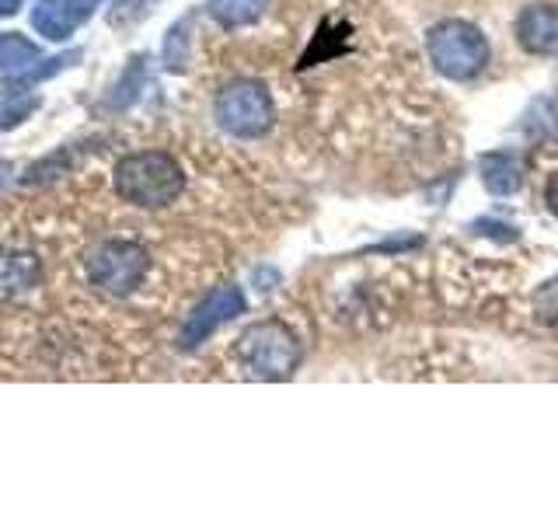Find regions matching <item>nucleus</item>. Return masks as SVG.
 Segmentation results:
<instances>
[{"mask_svg": "<svg viewBox=\"0 0 558 523\" xmlns=\"http://www.w3.org/2000/svg\"><path fill=\"white\" fill-rule=\"evenodd\" d=\"M116 192L122 203L144 206V209H161L174 203L185 188V174L171 154L165 150H140L122 157L116 165Z\"/></svg>", "mask_w": 558, "mask_h": 523, "instance_id": "1", "label": "nucleus"}, {"mask_svg": "<svg viewBox=\"0 0 558 523\" xmlns=\"http://www.w3.org/2000/svg\"><path fill=\"white\" fill-rule=\"evenodd\" d=\"M234 356L241 370L258 380H283L296 370L301 363V342L283 321H258L252 325L234 345Z\"/></svg>", "mask_w": 558, "mask_h": 523, "instance_id": "2", "label": "nucleus"}, {"mask_svg": "<svg viewBox=\"0 0 558 523\" xmlns=\"http://www.w3.org/2000/svg\"><path fill=\"white\" fill-rule=\"evenodd\" d=\"M426 49L429 63L450 81H471L488 63V42L482 28L461 22V17H447V22L433 25L426 35Z\"/></svg>", "mask_w": 558, "mask_h": 523, "instance_id": "3", "label": "nucleus"}, {"mask_svg": "<svg viewBox=\"0 0 558 523\" xmlns=\"http://www.w3.org/2000/svg\"><path fill=\"white\" fill-rule=\"evenodd\" d=\"M214 112H217V122L231 136L255 139V136L272 130L276 105H272V95L266 92V84H258V81H231L227 87H220Z\"/></svg>", "mask_w": 558, "mask_h": 523, "instance_id": "4", "label": "nucleus"}, {"mask_svg": "<svg viewBox=\"0 0 558 523\" xmlns=\"http://www.w3.org/2000/svg\"><path fill=\"white\" fill-rule=\"evenodd\" d=\"M150 255L136 241H105L87 258V279L105 296H130L144 283Z\"/></svg>", "mask_w": 558, "mask_h": 523, "instance_id": "5", "label": "nucleus"}, {"mask_svg": "<svg viewBox=\"0 0 558 523\" xmlns=\"http://www.w3.org/2000/svg\"><path fill=\"white\" fill-rule=\"evenodd\" d=\"M238 314H244V293L238 290V287H217V290H209L206 296H203V304L196 307L185 318V325H182V331H179V342L185 345V349H196L199 342H206L214 331L220 328V325H227V321H234Z\"/></svg>", "mask_w": 558, "mask_h": 523, "instance_id": "6", "label": "nucleus"}, {"mask_svg": "<svg viewBox=\"0 0 558 523\" xmlns=\"http://www.w3.org/2000/svg\"><path fill=\"white\" fill-rule=\"evenodd\" d=\"M517 42L534 57L558 52V8L555 4H527L517 14Z\"/></svg>", "mask_w": 558, "mask_h": 523, "instance_id": "7", "label": "nucleus"}, {"mask_svg": "<svg viewBox=\"0 0 558 523\" xmlns=\"http://www.w3.org/2000/svg\"><path fill=\"white\" fill-rule=\"evenodd\" d=\"M84 22L87 17L74 0H35L32 8V28L49 42H66L74 28Z\"/></svg>", "mask_w": 558, "mask_h": 523, "instance_id": "8", "label": "nucleus"}, {"mask_svg": "<svg viewBox=\"0 0 558 523\" xmlns=\"http://www.w3.org/2000/svg\"><path fill=\"white\" fill-rule=\"evenodd\" d=\"M39 258L32 252H0V301H17L39 283Z\"/></svg>", "mask_w": 558, "mask_h": 523, "instance_id": "9", "label": "nucleus"}, {"mask_svg": "<svg viewBox=\"0 0 558 523\" xmlns=\"http://www.w3.org/2000/svg\"><path fill=\"white\" fill-rule=\"evenodd\" d=\"M478 171H482V185L493 192V196H513L520 188V161L517 154L510 150H488L482 154L478 161Z\"/></svg>", "mask_w": 558, "mask_h": 523, "instance_id": "10", "label": "nucleus"}, {"mask_svg": "<svg viewBox=\"0 0 558 523\" xmlns=\"http://www.w3.org/2000/svg\"><path fill=\"white\" fill-rule=\"evenodd\" d=\"M43 63V52L17 32H0V74L8 81H22Z\"/></svg>", "mask_w": 558, "mask_h": 523, "instance_id": "11", "label": "nucleus"}, {"mask_svg": "<svg viewBox=\"0 0 558 523\" xmlns=\"http://www.w3.org/2000/svg\"><path fill=\"white\" fill-rule=\"evenodd\" d=\"M269 0H206V14L223 28H241L262 17Z\"/></svg>", "mask_w": 558, "mask_h": 523, "instance_id": "12", "label": "nucleus"}, {"mask_svg": "<svg viewBox=\"0 0 558 523\" xmlns=\"http://www.w3.org/2000/svg\"><path fill=\"white\" fill-rule=\"evenodd\" d=\"M39 109V98H28V95H11V98H0V133H8Z\"/></svg>", "mask_w": 558, "mask_h": 523, "instance_id": "13", "label": "nucleus"}, {"mask_svg": "<svg viewBox=\"0 0 558 523\" xmlns=\"http://www.w3.org/2000/svg\"><path fill=\"white\" fill-rule=\"evenodd\" d=\"M140 84H144V57H133L126 74H122V81L116 84V95L109 98V105H116V109H126V105L136 98Z\"/></svg>", "mask_w": 558, "mask_h": 523, "instance_id": "14", "label": "nucleus"}, {"mask_svg": "<svg viewBox=\"0 0 558 523\" xmlns=\"http://www.w3.org/2000/svg\"><path fill=\"white\" fill-rule=\"evenodd\" d=\"M545 203H548V209L558 217V171L548 179V185H545Z\"/></svg>", "mask_w": 558, "mask_h": 523, "instance_id": "15", "label": "nucleus"}, {"mask_svg": "<svg viewBox=\"0 0 558 523\" xmlns=\"http://www.w3.org/2000/svg\"><path fill=\"white\" fill-rule=\"evenodd\" d=\"M25 0H0V17H11V14H17V8H22Z\"/></svg>", "mask_w": 558, "mask_h": 523, "instance_id": "16", "label": "nucleus"}, {"mask_svg": "<svg viewBox=\"0 0 558 523\" xmlns=\"http://www.w3.org/2000/svg\"><path fill=\"white\" fill-rule=\"evenodd\" d=\"M74 4L84 11V17H92V11H95V4H101V0H74Z\"/></svg>", "mask_w": 558, "mask_h": 523, "instance_id": "17", "label": "nucleus"}, {"mask_svg": "<svg viewBox=\"0 0 558 523\" xmlns=\"http://www.w3.org/2000/svg\"><path fill=\"white\" fill-rule=\"evenodd\" d=\"M8 174H11V165L0 161V192H4V185H8Z\"/></svg>", "mask_w": 558, "mask_h": 523, "instance_id": "18", "label": "nucleus"}]
</instances>
